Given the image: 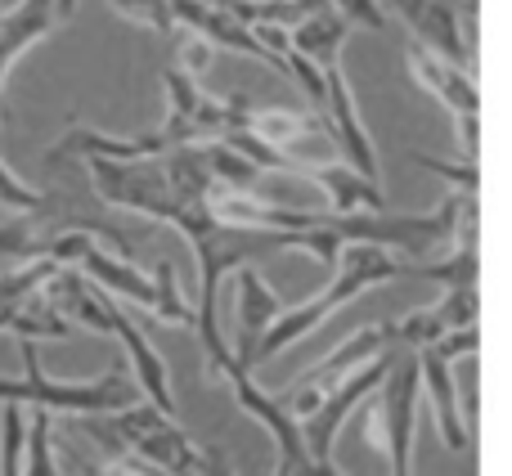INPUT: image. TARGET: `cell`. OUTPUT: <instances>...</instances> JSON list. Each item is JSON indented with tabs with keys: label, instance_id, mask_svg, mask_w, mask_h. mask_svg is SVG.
Listing matches in <instances>:
<instances>
[{
	"label": "cell",
	"instance_id": "6da1fadb",
	"mask_svg": "<svg viewBox=\"0 0 512 476\" xmlns=\"http://www.w3.org/2000/svg\"><path fill=\"white\" fill-rule=\"evenodd\" d=\"M400 274H405V261H400L396 252H387V247H373V243L342 247V256L333 261V279H328V288L315 292L310 301H301V306H283V315L265 328V337L256 342L252 369H261L265 360H274V355H283L288 346H297L301 337H310L333 310H342L346 301H355L360 292L382 288V283L400 279Z\"/></svg>",
	"mask_w": 512,
	"mask_h": 476
},
{
	"label": "cell",
	"instance_id": "7a4b0ae2",
	"mask_svg": "<svg viewBox=\"0 0 512 476\" xmlns=\"http://www.w3.org/2000/svg\"><path fill=\"white\" fill-rule=\"evenodd\" d=\"M86 171H90V185H95L99 203L140 212V216H149V221L176 225L185 212L203 207V198H189L185 189L171 180L162 153L158 158H140V162H99V158H90Z\"/></svg>",
	"mask_w": 512,
	"mask_h": 476
},
{
	"label": "cell",
	"instance_id": "3957f363",
	"mask_svg": "<svg viewBox=\"0 0 512 476\" xmlns=\"http://www.w3.org/2000/svg\"><path fill=\"white\" fill-rule=\"evenodd\" d=\"M99 427L113 436L126 459H140L167 476H203V450L185 436V427L153 405H126L117 414H99Z\"/></svg>",
	"mask_w": 512,
	"mask_h": 476
},
{
	"label": "cell",
	"instance_id": "277c9868",
	"mask_svg": "<svg viewBox=\"0 0 512 476\" xmlns=\"http://www.w3.org/2000/svg\"><path fill=\"white\" fill-rule=\"evenodd\" d=\"M373 409L369 423H364V436L369 441H382L391 463V476H409L414 468V436H418V405H423V387H418V355L396 351L382 387L373 391Z\"/></svg>",
	"mask_w": 512,
	"mask_h": 476
},
{
	"label": "cell",
	"instance_id": "5b68a950",
	"mask_svg": "<svg viewBox=\"0 0 512 476\" xmlns=\"http://www.w3.org/2000/svg\"><path fill=\"white\" fill-rule=\"evenodd\" d=\"M387 351H396V333H391V324H364V328H355L346 342H337L324 360L310 364V369L301 373V382H292V387L283 391V396H274V400H279L297 423H306V418L319 409V400H324L337 382L351 378L355 369L373 364L378 355H387Z\"/></svg>",
	"mask_w": 512,
	"mask_h": 476
},
{
	"label": "cell",
	"instance_id": "8992f818",
	"mask_svg": "<svg viewBox=\"0 0 512 476\" xmlns=\"http://www.w3.org/2000/svg\"><path fill=\"white\" fill-rule=\"evenodd\" d=\"M162 86H167V122L158 126L162 144L176 149V144H207L221 140L239 126V108L234 99H216L198 86L189 72L180 68H162Z\"/></svg>",
	"mask_w": 512,
	"mask_h": 476
},
{
	"label": "cell",
	"instance_id": "52a82bcc",
	"mask_svg": "<svg viewBox=\"0 0 512 476\" xmlns=\"http://www.w3.org/2000/svg\"><path fill=\"white\" fill-rule=\"evenodd\" d=\"M319 126H324V140L342 153V162L360 176L378 180V149H373L369 131L360 122V108H355V95H351V81H346L342 63L324 68V104H319Z\"/></svg>",
	"mask_w": 512,
	"mask_h": 476
},
{
	"label": "cell",
	"instance_id": "ba28073f",
	"mask_svg": "<svg viewBox=\"0 0 512 476\" xmlns=\"http://www.w3.org/2000/svg\"><path fill=\"white\" fill-rule=\"evenodd\" d=\"M221 382H230V391H234V400H239V409L248 418H256V423L270 432V441H274V450H279V463H288L292 472H306L310 468V454H306V441H301V427H297V418L288 414V409L279 405V400L270 396L265 387H256V378L248 369H239V364H225V373H221Z\"/></svg>",
	"mask_w": 512,
	"mask_h": 476
},
{
	"label": "cell",
	"instance_id": "9c48e42d",
	"mask_svg": "<svg viewBox=\"0 0 512 476\" xmlns=\"http://www.w3.org/2000/svg\"><path fill=\"white\" fill-rule=\"evenodd\" d=\"M382 9H391L396 18H405V27L414 32V45H423L427 54L468 68L472 63V45L463 32V18L454 9V0H387Z\"/></svg>",
	"mask_w": 512,
	"mask_h": 476
},
{
	"label": "cell",
	"instance_id": "30bf717a",
	"mask_svg": "<svg viewBox=\"0 0 512 476\" xmlns=\"http://www.w3.org/2000/svg\"><path fill=\"white\" fill-rule=\"evenodd\" d=\"M108 337H117V342H122L126 369L135 373V382H140V391L153 400V409H158V414H176L167 360H162L158 346L149 342V333L135 324V315H126V310H122V301H117V297H108Z\"/></svg>",
	"mask_w": 512,
	"mask_h": 476
},
{
	"label": "cell",
	"instance_id": "8fae6325",
	"mask_svg": "<svg viewBox=\"0 0 512 476\" xmlns=\"http://www.w3.org/2000/svg\"><path fill=\"white\" fill-rule=\"evenodd\" d=\"M301 176L319 189L324 207L333 216H378L387 212V198H382V185L360 171H351L346 162H310L301 167Z\"/></svg>",
	"mask_w": 512,
	"mask_h": 476
},
{
	"label": "cell",
	"instance_id": "7c38bea8",
	"mask_svg": "<svg viewBox=\"0 0 512 476\" xmlns=\"http://www.w3.org/2000/svg\"><path fill=\"white\" fill-rule=\"evenodd\" d=\"M171 14H176V32L185 27L189 36H203L207 45H221V50H230V54H243V59H256V63H265V68H274V59L265 54V45L256 41L252 27H243L239 18H230L225 9H212V5H203V0H171Z\"/></svg>",
	"mask_w": 512,
	"mask_h": 476
},
{
	"label": "cell",
	"instance_id": "4fadbf2b",
	"mask_svg": "<svg viewBox=\"0 0 512 476\" xmlns=\"http://www.w3.org/2000/svg\"><path fill=\"white\" fill-rule=\"evenodd\" d=\"M41 301L63 319L68 328H86L95 337H108V292H99L77 270H59L41 288Z\"/></svg>",
	"mask_w": 512,
	"mask_h": 476
},
{
	"label": "cell",
	"instance_id": "5bb4252c",
	"mask_svg": "<svg viewBox=\"0 0 512 476\" xmlns=\"http://www.w3.org/2000/svg\"><path fill=\"white\" fill-rule=\"evenodd\" d=\"M409 72H414L418 86H423L436 104L450 108L454 117L481 113V90H477V81H472V68H454V63L427 54L423 45H409Z\"/></svg>",
	"mask_w": 512,
	"mask_h": 476
},
{
	"label": "cell",
	"instance_id": "9a60e30c",
	"mask_svg": "<svg viewBox=\"0 0 512 476\" xmlns=\"http://www.w3.org/2000/svg\"><path fill=\"white\" fill-rule=\"evenodd\" d=\"M239 274V337H234V346H230V355H234V364L239 369H252V355H256V342L265 337V328L274 324V319L283 315V301L274 297V288L261 279L256 270H234Z\"/></svg>",
	"mask_w": 512,
	"mask_h": 476
},
{
	"label": "cell",
	"instance_id": "2e32d148",
	"mask_svg": "<svg viewBox=\"0 0 512 476\" xmlns=\"http://www.w3.org/2000/svg\"><path fill=\"white\" fill-rule=\"evenodd\" d=\"M77 274L95 283L99 292H108V297H117V301H131V306L149 310V315H153V306H158V292H153L149 274H144L140 265H131L126 256L104 252V247H90L77 261Z\"/></svg>",
	"mask_w": 512,
	"mask_h": 476
},
{
	"label": "cell",
	"instance_id": "e0dca14e",
	"mask_svg": "<svg viewBox=\"0 0 512 476\" xmlns=\"http://www.w3.org/2000/svg\"><path fill=\"white\" fill-rule=\"evenodd\" d=\"M418 387L432 400V414H436V427H441L445 445H450V450H468L472 427L459 409V396H454V364H445L436 351H418Z\"/></svg>",
	"mask_w": 512,
	"mask_h": 476
},
{
	"label": "cell",
	"instance_id": "ac0fdd59",
	"mask_svg": "<svg viewBox=\"0 0 512 476\" xmlns=\"http://www.w3.org/2000/svg\"><path fill=\"white\" fill-rule=\"evenodd\" d=\"M59 14H54V0H18L14 9L0 14V90H5V77L14 72V63L32 50L36 41L54 32Z\"/></svg>",
	"mask_w": 512,
	"mask_h": 476
},
{
	"label": "cell",
	"instance_id": "d6986e66",
	"mask_svg": "<svg viewBox=\"0 0 512 476\" xmlns=\"http://www.w3.org/2000/svg\"><path fill=\"white\" fill-rule=\"evenodd\" d=\"M346 36H351V23H346L342 14H333V9H315L310 18H301L297 27H288V45L301 54L306 63H315L319 72L333 68V63H342V45Z\"/></svg>",
	"mask_w": 512,
	"mask_h": 476
},
{
	"label": "cell",
	"instance_id": "ffe728a7",
	"mask_svg": "<svg viewBox=\"0 0 512 476\" xmlns=\"http://www.w3.org/2000/svg\"><path fill=\"white\" fill-rule=\"evenodd\" d=\"M149 279H153V292H158L153 315H158L162 324H171V328H194V306H189V297L180 292V283H176V265L158 261V270H153Z\"/></svg>",
	"mask_w": 512,
	"mask_h": 476
},
{
	"label": "cell",
	"instance_id": "44dd1931",
	"mask_svg": "<svg viewBox=\"0 0 512 476\" xmlns=\"http://www.w3.org/2000/svg\"><path fill=\"white\" fill-rule=\"evenodd\" d=\"M18 476H63L59 459H54V436H50V414L36 409L23 436V472Z\"/></svg>",
	"mask_w": 512,
	"mask_h": 476
},
{
	"label": "cell",
	"instance_id": "7402d4cb",
	"mask_svg": "<svg viewBox=\"0 0 512 476\" xmlns=\"http://www.w3.org/2000/svg\"><path fill=\"white\" fill-rule=\"evenodd\" d=\"M391 333H396V351L418 355V351L441 342L445 328H441V319H436V310L427 306V310H409L405 319H391Z\"/></svg>",
	"mask_w": 512,
	"mask_h": 476
},
{
	"label": "cell",
	"instance_id": "603a6c76",
	"mask_svg": "<svg viewBox=\"0 0 512 476\" xmlns=\"http://www.w3.org/2000/svg\"><path fill=\"white\" fill-rule=\"evenodd\" d=\"M432 310H436L445 333H459V328H477L481 297H477V288H445Z\"/></svg>",
	"mask_w": 512,
	"mask_h": 476
},
{
	"label": "cell",
	"instance_id": "cb8c5ba5",
	"mask_svg": "<svg viewBox=\"0 0 512 476\" xmlns=\"http://www.w3.org/2000/svg\"><path fill=\"white\" fill-rule=\"evenodd\" d=\"M122 18L149 27L158 36H176V14H171V0H108Z\"/></svg>",
	"mask_w": 512,
	"mask_h": 476
},
{
	"label": "cell",
	"instance_id": "d4e9b609",
	"mask_svg": "<svg viewBox=\"0 0 512 476\" xmlns=\"http://www.w3.org/2000/svg\"><path fill=\"white\" fill-rule=\"evenodd\" d=\"M333 14H342L351 27H369V32H382L387 27V9L382 0H324Z\"/></svg>",
	"mask_w": 512,
	"mask_h": 476
},
{
	"label": "cell",
	"instance_id": "484cf974",
	"mask_svg": "<svg viewBox=\"0 0 512 476\" xmlns=\"http://www.w3.org/2000/svg\"><path fill=\"white\" fill-rule=\"evenodd\" d=\"M414 162H418V167H427V171H432V176L454 180L463 198H472V194H477V162H463V167H450V162H436V158H427V153H414Z\"/></svg>",
	"mask_w": 512,
	"mask_h": 476
},
{
	"label": "cell",
	"instance_id": "4316f807",
	"mask_svg": "<svg viewBox=\"0 0 512 476\" xmlns=\"http://www.w3.org/2000/svg\"><path fill=\"white\" fill-rule=\"evenodd\" d=\"M207 63H212V45H207L203 36H185V41L176 45V63H171V68H180V72H189V77H198Z\"/></svg>",
	"mask_w": 512,
	"mask_h": 476
},
{
	"label": "cell",
	"instance_id": "83f0119b",
	"mask_svg": "<svg viewBox=\"0 0 512 476\" xmlns=\"http://www.w3.org/2000/svg\"><path fill=\"white\" fill-rule=\"evenodd\" d=\"M81 476H158V468L140 459H104V463H81Z\"/></svg>",
	"mask_w": 512,
	"mask_h": 476
},
{
	"label": "cell",
	"instance_id": "f1b7e54d",
	"mask_svg": "<svg viewBox=\"0 0 512 476\" xmlns=\"http://www.w3.org/2000/svg\"><path fill=\"white\" fill-rule=\"evenodd\" d=\"M0 400H5V405H23V409H32V391H27V382H23V378H0Z\"/></svg>",
	"mask_w": 512,
	"mask_h": 476
},
{
	"label": "cell",
	"instance_id": "f546056e",
	"mask_svg": "<svg viewBox=\"0 0 512 476\" xmlns=\"http://www.w3.org/2000/svg\"><path fill=\"white\" fill-rule=\"evenodd\" d=\"M203 476H239V472H234L230 459H225V454L212 445V450H203Z\"/></svg>",
	"mask_w": 512,
	"mask_h": 476
},
{
	"label": "cell",
	"instance_id": "4dcf8cb0",
	"mask_svg": "<svg viewBox=\"0 0 512 476\" xmlns=\"http://www.w3.org/2000/svg\"><path fill=\"white\" fill-rule=\"evenodd\" d=\"M301 476H342V472H337L333 463H310V468L301 472Z\"/></svg>",
	"mask_w": 512,
	"mask_h": 476
},
{
	"label": "cell",
	"instance_id": "1f68e13d",
	"mask_svg": "<svg viewBox=\"0 0 512 476\" xmlns=\"http://www.w3.org/2000/svg\"><path fill=\"white\" fill-rule=\"evenodd\" d=\"M54 14H59V23L63 18H72L77 14V0H54Z\"/></svg>",
	"mask_w": 512,
	"mask_h": 476
},
{
	"label": "cell",
	"instance_id": "d6a6232c",
	"mask_svg": "<svg viewBox=\"0 0 512 476\" xmlns=\"http://www.w3.org/2000/svg\"><path fill=\"white\" fill-rule=\"evenodd\" d=\"M274 476H297V472H292L288 463H274Z\"/></svg>",
	"mask_w": 512,
	"mask_h": 476
},
{
	"label": "cell",
	"instance_id": "836d02e7",
	"mask_svg": "<svg viewBox=\"0 0 512 476\" xmlns=\"http://www.w3.org/2000/svg\"><path fill=\"white\" fill-rule=\"evenodd\" d=\"M158 476H167V472H158Z\"/></svg>",
	"mask_w": 512,
	"mask_h": 476
},
{
	"label": "cell",
	"instance_id": "e575fe53",
	"mask_svg": "<svg viewBox=\"0 0 512 476\" xmlns=\"http://www.w3.org/2000/svg\"><path fill=\"white\" fill-rule=\"evenodd\" d=\"M77 476H81V472H77Z\"/></svg>",
	"mask_w": 512,
	"mask_h": 476
}]
</instances>
